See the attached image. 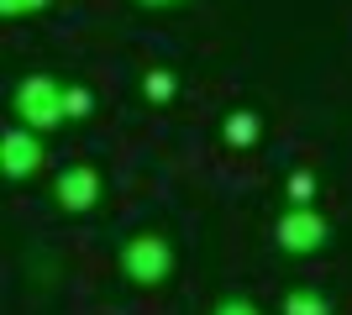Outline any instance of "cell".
<instances>
[{
  "instance_id": "1",
  "label": "cell",
  "mask_w": 352,
  "mask_h": 315,
  "mask_svg": "<svg viewBox=\"0 0 352 315\" xmlns=\"http://www.w3.org/2000/svg\"><path fill=\"white\" fill-rule=\"evenodd\" d=\"M11 116L16 126H32V132L53 137L58 126H69V84L53 74H21V84L11 90Z\"/></svg>"
},
{
  "instance_id": "2",
  "label": "cell",
  "mask_w": 352,
  "mask_h": 315,
  "mask_svg": "<svg viewBox=\"0 0 352 315\" xmlns=\"http://www.w3.org/2000/svg\"><path fill=\"white\" fill-rule=\"evenodd\" d=\"M174 263H179V253H174V242L163 237V231H132V237L116 247L121 279H126V284H137V289L168 284V279H174Z\"/></svg>"
},
{
  "instance_id": "3",
  "label": "cell",
  "mask_w": 352,
  "mask_h": 315,
  "mask_svg": "<svg viewBox=\"0 0 352 315\" xmlns=\"http://www.w3.org/2000/svg\"><path fill=\"white\" fill-rule=\"evenodd\" d=\"M274 242L284 257H316L331 242V221L316 205H284V215L274 221Z\"/></svg>"
},
{
  "instance_id": "4",
  "label": "cell",
  "mask_w": 352,
  "mask_h": 315,
  "mask_svg": "<svg viewBox=\"0 0 352 315\" xmlns=\"http://www.w3.org/2000/svg\"><path fill=\"white\" fill-rule=\"evenodd\" d=\"M47 168V137L43 132H32V126H11V132L0 137V174L16 184H27L37 179Z\"/></svg>"
},
{
  "instance_id": "5",
  "label": "cell",
  "mask_w": 352,
  "mask_h": 315,
  "mask_svg": "<svg viewBox=\"0 0 352 315\" xmlns=\"http://www.w3.org/2000/svg\"><path fill=\"white\" fill-rule=\"evenodd\" d=\"M53 200H58L63 215H89V210L105 200V174L95 163H69L58 168V179H53Z\"/></svg>"
},
{
  "instance_id": "6",
  "label": "cell",
  "mask_w": 352,
  "mask_h": 315,
  "mask_svg": "<svg viewBox=\"0 0 352 315\" xmlns=\"http://www.w3.org/2000/svg\"><path fill=\"white\" fill-rule=\"evenodd\" d=\"M221 137H226V148H258V137H263V116L248 110V105H236L221 116Z\"/></svg>"
},
{
  "instance_id": "7",
  "label": "cell",
  "mask_w": 352,
  "mask_h": 315,
  "mask_svg": "<svg viewBox=\"0 0 352 315\" xmlns=\"http://www.w3.org/2000/svg\"><path fill=\"white\" fill-rule=\"evenodd\" d=\"M279 315H337V310H331V300H326L321 289H310V284H294L289 294L279 300Z\"/></svg>"
},
{
  "instance_id": "8",
  "label": "cell",
  "mask_w": 352,
  "mask_h": 315,
  "mask_svg": "<svg viewBox=\"0 0 352 315\" xmlns=\"http://www.w3.org/2000/svg\"><path fill=\"white\" fill-rule=\"evenodd\" d=\"M142 95H147V105H168L179 95V74L174 69H147L142 74Z\"/></svg>"
},
{
  "instance_id": "9",
  "label": "cell",
  "mask_w": 352,
  "mask_h": 315,
  "mask_svg": "<svg viewBox=\"0 0 352 315\" xmlns=\"http://www.w3.org/2000/svg\"><path fill=\"white\" fill-rule=\"evenodd\" d=\"M284 200H289V205H316V174H310V168H294L289 179H284Z\"/></svg>"
},
{
  "instance_id": "10",
  "label": "cell",
  "mask_w": 352,
  "mask_h": 315,
  "mask_svg": "<svg viewBox=\"0 0 352 315\" xmlns=\"http://www.w3.org/2000/svg\"><path fill=\"white\" fill-rule=\"evenodd\" d=\"M95 116V95L85 84H69V121H89Z\"/></svg>"
},
{
  "instance_id": "11",
  "label": "cell",
  "mask_w": 352,
  "mask_h": 315,
  "mask_svg": "<svg viewBox=\"0 0 352 315\" xmlns=\"http://www.w3.org/2000/svg\"><path fill=\"white\" fill-rule=\"evenodd\" d=\"M206 315H263V310H258V305H252L248 294H226V300H216Z\"/></svg>"
},
{
  "instance_id": "12",
  "label": "cell",
  "mask_w": 352,
  "mask_h": 315,
  "mask_svg": "<svg viewBox=\"0 0 352 315\" xmlns=\"http://www.w3.org/2000/svg\"><path fill=\"white\" fill-rule=\"evenodd\" d=\"M53 0H0V16H11V21H21V16H37L47 11Z\"/></svg>"
},
{
  "instance_id": "13",
  "label": "cell",
  "mask_w": 352,
  "mask_h": 315,
  "mask_svg": "<svg viewBox=\"0 0 352 315\" xmlns=\"http://www.w3.org/2000/svg\"><path fill=\"white\" fill-rule=\"evenodd\" d=\"M132 5H142V11H174V5H184V0H132Z\"/></svg>"
}]
</instances>
